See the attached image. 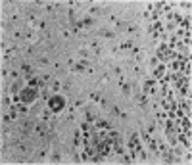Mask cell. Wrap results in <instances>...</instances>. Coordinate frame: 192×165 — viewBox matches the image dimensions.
Returning a JSON list of instances; mask_svg holds the SVG:
<instances>
[{
	"instance_id": "obj_5",
	"label": "cell",
	"mask_w": 192,
	"mask_h": 165,
	"mask_svg": "<svg viewBox=\"0 0 192 165\" xmlns=\"http://www.w3.org/2000/svg\"><path fill=\"white\" fill-rule=\"evenodd\" d=\"M144 92L146 94H156L158 89H156V81H146L144 82Z\"/></svg>"
},
{
	"instance_id": "obj_21",
	"label": "cell",
	"mask_w": 192,
	"mask_h": 165,
	"mask_svg": "<svg viewBox=\"0 0 192 165\" xmlns=\"http://www.w3.org/2000/svg\"><path fill=\"white\" fill-rule=\"evenodd\" d=\"M112 111H113V115H121V113H119V110H117V107H115V106H113V107H112Z\"/></svg>"
},
{
	"instance_id": "obj_13",
	"label": "cell",
	"mask_w": 192,
	"mask_h": 165,
	"mask_svg": "<svg viewBox=\"0 0 192 165\" xmlns=\"http://www.w3.org/2000/svg\"><path fill=\"white\" fill-rule=\"evenodd\" d=\"M121 50H133V42L131 40H125V42L121 44Z\"/></svg>"
},
{
	"instance_id": "obj_17",
	"label": "cell",
	"mask_w": 192,
	"mask_h": 165,
	"mask_svg": "<svg viewBox=\"0 0 192 165\" xmlns=\"http://www.w3.org/2000/svg\"><path fill=\"white\" fill-rule=\"evenodd\" d=\"M104 37H106V39H113L115 33H112V31H104Z\"/></svg>"
},
{
	"instance_id": "obj_2",
	"label": "cell",
	"mask_w": 192,
	"mask_h": 165,
	"mask_svg": "<svg viewBox=\"0 0 192 165\" xmlns=\"http://www.w3.org/2000/svg\"><path fill=\"white\" fill-rule=\"evenodd\" d=\"M48 107H50L52 113H60V111L65 107V98H61V96H52V98H48Z\"/></svg>"
},
{
	"instance_id": "obj_15",
	"label": "cell",
	"mask_w": 192,
	"mask_h": 165,
	"mask_svg": "<svg viewBox=\"0 0 192 165\" xmlns=\"http://www.w3.org/2000/svg\"><path fill=\"white\" fill-rule=\"evenodd\" d=\"M121 86H123V92H125V94L129 96V92H131V86H129L127 82H121Z\"/></svg>"
},
{
	"instance_id": "obj_18",
	"label": "cell",
	"mask_w": 192,
	"mask_h": 165,
	"mask_svg": "<svg viewBox=\"0 0 192 165\" xmlns=\"http://www.w3.org/2000/svg\"><path fill=\"white\" fill-rule=\"evenodd\" d=\"M50 89H52V90H58V89H60V82H52Z\"/></svg>"
},
{
	"instance_id": "obj_1",
	"label": "cell",
	"mask_w": 192,
	"mask_h": 165,
	"mask_svg": "<svg viewBox=\"0 0 192 165\" xmlns=\"http://www.w3.org/2000/svg\"><path fill=\"white\" fill-rule=\"evenodd\" d=\"M39 98V92L35 86H27V89H23L19 92V100L23 102V104H31V102H35Z\"/></svg>"
},
{
	"instance_id": "obj_6",
	"label": "cell",
	"mask_w": 192,
	"mask_h": 165,
	"mask_svg": "<svg viewBox=\"0 0 192 165\" xmlns=\"http://www.w3.org/2000/svg\"><path fill=\"white\" fill-rule=\"evenodd\" d=\"M27 86H35V89H39V86H42V81H40V77L31 75L27 79Z\"/></svg>"
},
{
	"instance_id": "obj_9",
	"label": "cell",
	"mask_w": 192,
	"mask_h": 165,
	"mask_svg": "<svg viewBox=\"0 0 192 165\" xmlns=\"http://www.w3.org/2000/svg\"><path fill=\"white\" fill-rule=\"evenodd\" d=\"M96 119H98V113H94V110L87 111V121H89V123H94Z\"/></svg>"
},
{
	"instance_id": "obj_11",
	"label": "cell",
	"mask_w": 192,
	"mask_h": 165,
	"mask_svg": "<svg viewBox=\"0 0 192 165\" xmlns=\"http://www.w3.org/2000/svg\"><path fill=\"white\" fill-rule=\"evenodd\" d=\"M137 102H138L140 106H146V104H148V96H146V94H137Z\"/></svg>"
},
{
	"instance_id": "obj_3",
	"label": "cell",
	"mask_w": 192,
	"mask_h": 165,
	"mask_svg": "<svg viewBox=\"0 0 192 165\" xmlns=\"http://www.w3.org/2000/svg\"><path fill=\"white\" fill-rule=\"evenodd\" d=\"M158 58L159 60H169V58H177V54H173V48H171V46L162 44L158 48Z\"/></svg>"
},
{
	"instance_id": "obj_20",
	"label": "cell",
	"mask_w": 192,
	"mask_h": 165,
	"mask_svg": "<svg viewBox=\"0 0 192 165\" xmlns=\"http://www.w3.org/2000/svg\"><path fill=\"white\" fill-rule=\"evenodd\" d=\"M79 56H81V58H87V56H89V52H87V50H81Z\"/></svg>"
},
{
	"instance_id": "obj_16",
	"label": "cell",
	"mask_w": 192,
	"mask_h": 165,
	"mask_svg": "<svg viewBox=\"0 0 192 165\" xmlns=\"http://www.w3.org/2000/svg\"><path fill=\"white\" fill-rule=\"evenodd\" d=\"M90 25H92V19H90V17L83 19V27H90Z\"/></svg>"
},
{
	"instance_id": "obj_7",
	"label": "cell",
	"mask_w": 192,
	"mask_h": 165,
	"mask_svg": "<svg viewBox=\"0 0 192 165\" xmlns=\"http://www.w3.org/2000/svg\"><path fill=\"white\" fill-rule=\"evenodd\" d=\"M19 75H25L29 79L31 75H33V65H29V64H23L21 65V69H19Z\"/></svg>"
},
{
	"instance_id": "obj_19",
	"label": "cell",
	"mask_w": 192,
	"mask_h": 165,
	"mask_svg": "<svg viewBox=\"0 0 192 165\" xmlns=\"http://www.w3.org/2000/svg\"><path fill=\"white\" fill-rule=\"evenodd\" d=\"M52 161L58 163V161H60V154H54V156H52Z\"/></svg>"
},
{
	"instance_id": "obj_12",
	"label": "cell",
	"mask_w": 192,
	"mask_h": 165,
	"mask_svg": "<svg viewBox=\"0 0 192 165\" xmlns=\"http://www.w3.org/2000/svg\"><path fill=\"white\" fill-rule=\"evenodd\" d=\"M154 75H156V77H158V79H159V77L163 75V65H158V67L154 69Z\"/></svg>"
},
{
	"instance_id": "obj_4",
	"label": "cell",
	"mask_w": 192,
	"mask_h": 165,
	"mask_svg": "<svg viewBox=\"0 0 192 165\" xmlns=\"http://www.w3.org/2000/svg\"><path fill=\"white\" fill-rule=\"evenodd\" d=\"M108 129H110L108 121H100V119H96V121H94V131H96V132H106Z\"/></svg>"
},
{
	"instance_id": "obj_14",
	"label": "cell",
	"mask_w": 192,
	"mask_h": 165,
	"mask_svg": "<svg viewBox=\"0 0 192 165\" xmlns=\"http://www.w3.org/2000/svg\"><path fill=\"white\" fill-rule=\"evenodd\" d=\"M90 100H92V102H102V98H100L98 92H92V94H90Z\"/></svg>"
},
{
	"instance_id": "obj_10",
	"label": "cell",
	"mask_w": 192,
	"mask_h": 165,
	"mask_svg": "<svg viewBox=\"0 0 192 165\" xmlns=\"http://www.w3.org/2000/svg\"><path fill=\"white\" fill-rule=\"evenodd\" d=\"M181 142H183L186 148H190V132H184V135H181Z\"/></svg>"
},
{
	"instance_id": "obj_8",
	"label": "cell",
	"mask_w": 192,
	"mask_h": 165,
	"mask_svg": "<svg viewBox=\"0 0 192 165\" xmlns=\"http://www.w3.org/2000/svg\"><path fill=\"white\" fill-rule=\"evenodd\" d=\"M73 71H85L87 69V61L85 60H81V61H77V64H73V67H71Z\"/></svg>"
}]
</instances>
